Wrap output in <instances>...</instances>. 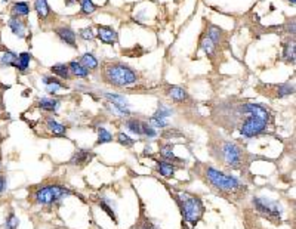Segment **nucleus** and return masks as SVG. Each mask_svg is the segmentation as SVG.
<instances>
[{
	"instance_id": "obj_1",
	"label": "nucleus",
	"mask_w": 296,
	"mask_h": 229,
	"mask_svg": "<svg viewBox=\"0 0 296 229\" xmlns=\"http://www.w3.org/2000/svg\"><path fill=\"white\" fill-rule=\"evenodd\" d=\"M243 114H246V118L240 127V133L245 138H254L262 135L267 127H268V121H270V113L258 105V104H245L242 107Z\"/></svg>"
},
{
	"instance_id": "obj_2",
	"label": "nucleus",
	"mask_w": 296,
	"mask_h": 229,
	"mask_svg": "<svg viewBox=\"0 0 296 229\" xmlns=\"http://www.w3.org/2000/svg\"><path fill=\"white\" fill-rule=\"evenodd\" d=\"M205 178L206 181L211 184L215 190L221 192V194H228V195H236L243 192L246 188L245 185L236 178V176H230L225 175L213 167H206L205 169Z\"/></svg>"
},
{
	"instance_id": "obj_3",
	"label": "nucleus",
	"mask_w": 296,
	"mask_h": 229,
	"mask_svg": "<svg viewBox=\"0 0 296 229\" xmlns=\"http://www.w3.org/2000/svg\"><path fill=\"white\" fill-rule=\"evenodd\" d=\"M104 80L116 87H127L138 81V74L123 64H108L102 71Z\"/></svg>"
},
{
	"instance_id": "obj_4",
	"label": "nucleus",
	"mask_w": 296,
	"mask_h": 229,
	"mask_svg": "<svg viewBox=\"0 0 296 229\" xmlns=\"http://www.w3.org/2000/svg\"><path fill=\"white\" fill-rule=\"evenodd\" d=\"M176 200L179 203V207L182 210L184 219L194 227L203 216L205 213V206L202 203V200L197 195L188 194V192H179L176 195Z\"/></svg>"
},
{
	"instance_id": "obj_5",
	"label": "nucleus",
	"mask_w": 296,
	"mask_h": 229,
	"mask_svg": "<svg viewBox=\"0 0 296 229\" xmlns=\"http://www.w3.org/2000/svg\"><path fill=\"white\" fill-rule=\"evenodd\" d=\"M73 192L59 185H46L40 187L33 192V201L40 206H52L58 201H61L64 197L71 195Z\"/></svg>"
},
{
	"instance_id": "obj_6",
	"label": "nucleus",
	"mask_w": 296,
	"mask_h": 229,
	"mask_svg": "<svg viewBox=\"0 0 296 229\" xmlns=\"http://www.w3.org/2000/svg\"><path fill=\"white\" fill-rule=\"evenodd\" d=\"M221 158L224 164L231 169H242L245 164V153L243 150L234 142H222L221 144Z\"/></svg>"
},
{
	"instance_id": "obj_7",
	"label": "nucleus",
	"mask_w": 296,
	"mask_h": 229,
	"mask_svg": "<svg viewBox=\"0 0 296 229\" xmlns=\"http://www.w3.org/2000/svg\"><path fill=\"white\" fill-rule=\"evenodd\" d=\"M252 203H254L256 212H259L261 215H264L267 219L273 221L274 224H280L283 209L277 201H273V200L264 198V197H256V198H254Z\"/></svg>"
},
{
	"instance_id": "obj_8",
	"label": "nucleus",
	"mask_w": 296,
	"mask_h": 229,
	"mask_svg": "<svg viewBox=\"0 0 296 229\" xmlns=\"http://www.w3.org/2000/svg\"><path fill=\"white\" fill-rule=\"evenodd\" d=\"M104 98L108 99V104L113 105V110L120 115H129L130 110H129V104L127 99L122 95H116V93H104Z\"/></svg>"
},
{
	"instance_id": "obj_9",
	"label": "nucleus",
	"mask_w": 296,
	"mask_h": 229,
	"mask_svg": "<svg viewBox=\"0 0 296 229\" xmlns=\"http://www.w3.org/2000/svg\"><path fill=\"white\" fill-rule=\"evenodd\" d=\"M7 27L12 31V34L18 38H25L27 36V24L24 19L16 18V16H10L7 21Z\"/></svg>"
},
{
	"instance_id": "obj_10",
	"label": "nucleus",
	"mask_w": 296,
	"mask_h": 229,
	"mask_svg": "<svg viewBox=\"0 0 296 229\" xmlns=\"http://www.w3.org/2000/svg\"><path fill=\"white\" fill-rule=\"evenodd\" d=\"M98 38L102 41V43H107V44H114L117 41V33L114 28L108 27V25H98V33H96Z\"/></svg>"
},
{
	"instance_id": "obj_11",
	"label": "nucleus",
	"mask_w": 296,
	"mask_h": 229,
	"mask_svg": "<svg viewBox=\"0 0 296 229\" xmlns=\"http://www.w3.org/2000/svg\"><path fill=\"white\" fill-rule=\"evenodd\" d=\"M56 36L59 37L61 41H64L65 44H70L71 47H76V33L70 28V27H59L55 30Z\"/></svg>"
},
{
	"instance_id": "obj_12",
	"label": "nucleus",
	"mask_w": 296,
	"mask_h": 229,
	"mask_svg": "<svg viewBox=\"0 0 296 229\" xmlns=\"http://www.w3.org/2000/svg\"><path fill=\"white\" fill-rule=\"evenodd\" d=\"M92 158H93V154L89 150H77L70 158V164L71 166H85Z\"/></svg>"
},
{
	"instance_id": "obj_13",
	"label": "nucleus",
	"mask_w": 296,
	"mask_h": 229,
	"mask_svg": "<svg viewBox=\"0 0 296 229\" xmlns=\"http://www.w3.org/2000/svg\"><path fill=\"white\" fill-rule=\"evenodd\" d=\"M42 81L46 84V92H47V93H50V95H55V93H58L61 89H64V87H65V84H64V83H61L56 77L44 76L43 77Z\"/></svg>"
},
{
	"instance_id": "obj_14",
	"label": "nucleus",
	"mask_w": 296,
	"mask_h": 229,
	"mask_svg": "<svg viewBox=\"0 0 296 229\" xmlns=\"http://www.w3.org/2000/svg\"><path fill=\"white\" fill-rule=\"evenodd\" d=\"M10 13H12V16H16V18L28 16L30 15V4L27 1H15L10 7Z\"/></svg>"
},
{
	"instance_id": "obj_15",
	"label": "nucleus",
	"mask_w": 296,
	"mask_h": 229,
	"mask_svg": "<svg viewBox=\"0 0 296 229\" xmlns=\"http://www.w3.org/2000/svg\"><path fill=\"white\" fill-rule=\"evenodd\" d=\"M175 170H176V167L173 164H170L169 161H166V160H159L157 161V172L162 176H165V178H173Z\"/></svg>"
},
{
	"instance_id": "obj_16",
	"label": "nucleus",
	"mask_w": 296,
	"mask_h": 229,
	"mask_svg": "<svg viewBox=\"0 0 296 229\" xmlns=\"http://www.w3.org/2000/svg\"><path fill=\"white\" fill-rule=\"evenodd\" d=\"M98 206H99L114 222H117V216H116V212H114V206H113V203H111L107 197H99Z\"/></svg>"
},
{
	"instance_id": "obj_17",
	"label": "nucleus",
	"mask_w": 296,
	"mask_h": 229,
	"mask_svg": "<svg viewBox=\"0 0 296 229\" xmlns=\"http://www.w3.org/2000/svg\"><path fill=\"white\" fill-rule=\"evenodd\" d=\"M30 61H31V55L28 52H22L18 55L16 58V64H15V68L21 73H25L30 67Z\"/></svg>"
},
{
	"instance_id": "obj_18",
	"label": "nucleus",
	"mask_w": 296,
	"mask_h": 229,
	"mask_svg": "<svg viewBox=\"0 0 296 229\" xmlns=\"http://www.w3.org/2000/svg\"><path fill=\"white\" fill-rule=\"evenodd\" d=\"M18 55L12 50H4L0 53V65L3 67H15Z\"/></svg>"
},
{
	"instance_id": "obj_19",
	"label": "nucleus",
	"mask_w": 296,
	"mask_h": 229,
	"mask_svg": "<svg viewBox=\"0 0 296 229\" xmlns=\"http://www.w3.org/2000/svg\"><path fill=\"white\" fill-rule=\"evenodd\" d=\"M37 105H39V108H42L44 111L53 113V111H56L59 108V101L58 99H52V98H42V99H39Z\"/></svg>"
},
{
	"instance_id": "obj_20",
	"label": "nucleus",
	"mask_w": 296,
	"mask_h": 229,
	"mask_svg": "<svg viewBox=\"0 0 296 229\" xmlns=\"http://www.w3.org/2000/svg\"><path fill=\"white\" fill-rule=\"evenodd\" d=\"M160 155L163 157V160H166V161H178V163H182V160L181 158H178L175 153H173V147H172V144H163L162 147H160Z\"/></svg>"
},
{
	"instance_id": "obj_21",
	"label": "nucleus",
	"mask_w": 296,
	"mask_h": 229,
	"mask_svg": "<svg viewBox=\"0 0 296 229\" xmlns=\"http://www.w3.org/2000/svg\"><path fill=\"white\" fill-rule=\"evenodd\" d=\"M169 96L173 101H176V102H184V101L188 98V93H187L182 87L172 86L169 89Z\"/></svg>"
},
{
	"instance_id": "obj_22",
	"label": "nucleus",
	"mask_w": 296,
	"mask_h": 229,
	"mask_svg": "<svg viewBox=\"0 0 296 229\" xmlns=\"http://www.w3.org/2000/svg\"><path fill=\"white\" fill-rule=\"evenodd\" d=\"M200 47H202L203 52H205L208 56H211V58L215 55V52H216V44H215L206 34H205V36L202 37V40H200Z\"/></svg>"
},
{
	"instance_id": "obj_23",
	"label": "nucleus",
	"mask_w": 296,
	"mask_h": 229,
	"mask_svg": "<svg viewBox=\"0 0 296 229\" xmlns=\"http://www.w3.org/2000/svg\"><path fill=\"white\" fill-rule=\"evenodd\" d=\"M283 56H285V59L288 61V62H291V64H295V41L292 40V41H288V43H285L283 44Z\"/></svg>"
},
{
	"instance_id": "obj_24",
	"label": "nucleus",
	"mask_w": 296,
	"mask_h": 229,
	"mask_svg": "<svg viewBox=\"0 0 296 229\" xmlns=\"http://www.w3.org/2000/svg\"><path fill=\"white\" fill-rule=\"evenodd\" d=\"M46 127L53 133V135H65V126L59 124L58 121H55L53 118H47L46 120Z\"/></svg>"
},
{
	"instance_id": "obj_25",
	"label": "nucleus",
	"mask_w": 296,
	"mask_h": 229,
	"mask_svg": "<svg viewBox=\"0 0 296 229\" xmlns=\"http://www.w3.org/2000/svg\"><path fill=\"white\" fill-rule=\"evenodd\" d=\"M68 68H70V73H73L74 76L77 77H87L89 76V70L85 68L80 62H77V61H71L70 64H68Z\"/></svg>"
},
{
	"instance_id": "obj_26",
	"label": "nucleus",
	"mask_w": 296,
	"mask_h": 229,
	"mask_svg": "<svg viewBox=\"0 0 296 229\" xmlns=\"http://www.w3.org/2000/svg\"><path fill=\"white\" fill-rule=\"evenodd\" d=\"M126 129L129 132L138 135V136H142V121L136 120V118H129L126 120Z\"/></svg>"
},
{
	"instance_id": "obj_27",
	"label": "nucleus",
	"mask_w": 296,
	"mask_h": 229,
	"mask_svg": "<svg viewBox=\"0 0 296 229\" xmlns=\"http://www.w3.org/2000/svg\"><path fill=\"white\" fill-rule=\"evenodd\" d=\"M34 9L37 12V16L40 19L47 18L49 15V6H47V0H34Z\"/></svg>"
},
{
	"instance_id": "obj_28",
	"label": "nucleus",
	"mask_w": 296,
	"mask_h": 229,
	"mask_svg": "<svg viewBox=\"0 0 296 229\" xmlns=\"http://www.w3.org/2000/svg\"><path fill=\"white\" fill-rule=\"evenodd\" d=\"M50 71H52V74L61 77V78H65V80L70 77V68L65 64H55V65H52Z\"/></svg>"
},
{
	"instance_id": "obj_29",
	"label": "nucleus",
	"mask_w": 296,
	"mask_h": 229,
	"mask_svg": "<svg viewBox=\"0 0 296 229\" xmlns=\"http://www.w3.org/2000/svg\"><path fill=\"white\" fill-rule=\"evenodd\" d=\"M222 30L219 28V27H216V25H209V28H208V33H206V36L211 38L212 41L218 46L219 43H221V40H222Z\"/></svg>"
},
{
	"instance_id": "obj_30",
	"label": "nucleus",
	"mask_w": 296,
	"mask_h": 229,
	"mask_svg": "<svg viewBox=\"0 0 296 229\" xmlns=\"http://www.w3.org/2000/svg\"><path fill=\"white\" fill-rule=\"evenodd\" d=\"M80 64L87 70H96L98 68V59L92 53H85L80 59Z\"/></svg>"
},
{
	"instance_id": "obj_31",
	"label": "nucleus",
	"mask_w": 296,
	"mask_h": 229,
	"mask_svg": "<svg viewBox=\"0 0 296 229\" xmlns=\"http://www.w3.org/2000/svg\"><path fill=\"white\" fill-rule=\"evenodd\" d=\"M113 141V135L105 129V127H98V145L101 144H108Z\"/></svg>"
},
{
	"instance_id": "obj_32",
	"label": "nucleus",
	"mask_w": 296,
	"mask_h": 229,
	"mask_svg": "<svg viewBox=\"0 0 296 229\" xmlns=\"http://www.w3.org/2000/svg\"><path fill=\"white\" fill-rule=\"evenodd\" d=\"M172 108L168 107V105H165V104H159V108H157V111L154 113V118H163V120H168V117L172 115Z\"/></svg>"
},
{
	"instance_id": "obj_33",
	"label": "nucleus",
	"mask_w": 296,
	"mask_h": 229,
	"mask_svg": "<svg viewBox=\"0 0 296 229\" xmlns=\"http://www.w3.org/2000/svg\"><path fill=\"white\" fill-rule=\"evenodd\" d=\"M18 225H19V221H18L16 215L13 212H10L4 221V229H18Z\"/></svg>"
},
{
	"instance_id": "obj_34",
	"label": "nucleus",
	"mask_w": 296,
	"mask_h": 229,
	"mask_svg": "<svg viewBox=\"0 0 296 229\" xmlns=\"http://www.w3.org/2000/svg\"><path fill=\"white\" fill-rule=\"evenodd\" d=\"M142 136H145L148 139H153V138L157 136V130L150 123H144L142 121Z\"/></svg>"
},
{
	"instance_id": "obj_35",
	"label": "nucleus",
	"mask_w": 296,
	"mask_h": 229,
	"mask_svg": "<svg viewBox=\"0 0 296 229\" xmlns=\"http://www.w3.org/2000/svg\"><path fill=\"white\" fill-rule=\"evenodd\" d=\"M294 90H295V87L291 86V84H280V86L277 87V96H279V98L289 96V95L294 93Z\"/></svg>"
},
{
	"instance_id": "obj_36",
	"label": "nucleus",
	"mask_w": 296,
	"mask_h": 229,
	"mask_svg": "<svg viewBox=\"0 0 296 229\" xmlns=\"http://www.w3.org/2000/svg\"><path fill=\"white\" fill-rule=\"evenodd\" d=\"M117 142H119L120 145L126 147V148H130V147H133V145H135V139H132L129 135L123 133V132L117 135Z\"/></svg>"
},
{
	"instance_id": "obj_37",
	"label": "nucleus",
	"mask_w": 296,
	"mask_h": 229,
	"mask_svg": "<svg viewBox=\"0 0 296 229\" xmlns=\"http://www.w3.org/2000/svg\"><path fill=\"white\" fill-rule=\"evenodd\" d=\"M80 6L83 13H93L96 10V6L93 4L92 0H80Z\"/></svg>"
},
{
	"instance_id": "obj_38",
	"label": "nucleus",
	"mask_w": 296,
	"mask_h": 229,
	"mask_svg": "<svg viewBox=\"0 0 296 229\" xmlns=\"http://www.w3.org/2000/svg\"><path fill=\"white\" fill-rule=\"evenodd\" d=\"M79 36L83 38V40H86V41H89V40H93L95 38V33H93V30L90 27H86V28H82L79 31Z\"/></svg>"
},
{
	"instance_id": "obj_39",
	"label": "nucleus",
	"mask_w": 296,
	"mask_h": 229,
	"mask_svg": "<svg viewBox=\"0 0 296 229\" xmlns=\"http://www.w3.org/2000/svg\"><path fill=\"white\" fill-rule=\"evenodd\" d=\"M133 229H159L153 222H150L148 219H145L144 222H141V224H138L136 227Z\"/></svg>"
},
{
	"instance_id": "obj_40",
	"label": "nucleus",
	"mask_w": 296,
	"mask_h": 229,
	"mask_svg": "<svg viewBox=\"0 0 296 229\" xmlns=\"http://www.w3.org/2000/svg\"><path fill=\"white\" fill-rule=\"evenodd\" d=\"M6 187H7V179L4 175H0V195L6 191Z\"/></svg>"
},
{
	"instance_id": "obj_41",
	"label": "nucleus",
	"mask_w": 296,
	"mask_h": 229,
	"mask_svg": "<svg viewBox=\"0 0 296 229\" xmlns=\"http://www.w3.org/2000/svg\"><path fill=\"white\" fill-rule=\"evenodd\" d=\"M77 1H79V0H65V4H67V6H73V4H76Z\"/></svg>"
},
{
	"instance_id": "obj_42",
	"label": "nucleus",
	"mask_w": 296,
	"mask_h": 229,
	"mask_svg": "<svg viewBox=\"0 0 296 229\" xmlns=\"http://www.w3.org/2000/svg\"><path fill=\"white\" fill-rule=\"evenodd\" d=\"M289 1H291V3H292V4H295V1H296V0H289Z\"/></svg>"
},
{
	"instance_id": "obj_43",
	"label": "nucleus",
	"mask_w": 296,
	"mask_h": 229,
	"mask_svg": "<svg viewBox=\"0 0 296 229\" xmlns=\"http://www.w3.org/2000/svg\"><path fill=\"white\" fill-rule=\"evenodd\" d=\"M0 169H1V164H0Z\"/></svg>"
}]
</instances>
